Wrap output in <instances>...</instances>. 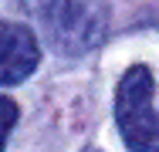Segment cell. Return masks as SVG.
<instances>
[{
    "instance_id": "cell-1",
    "label": "cell",
    "mask_w": 159,
    "mask_h": 152,
    "mask_svg": "<svg viewBox=\"0 0 159 152\" xmlns=\"http://www.w3.org/2000/svg\"><path fill=\"white\" fill-rule=\"evenodd\" d=\"M152 74L146 64H132L115 88V122L129 152H159V115L152 108Z\"/></svg>"
},
{
    "instance_id": "cell-2",
    "label": "cell",
    "mask_w": 159,
    "mask_h": 152,
    "mask_svg": "<svg viewBox=\"0 0 159 152\" xmlns=\"http://www.w3.org/2000/svg\"><path fill=\"white\" fill-rule=\"evenodd\" d=\"M20 7L44 24L61 54H85L105 34L102 14L81 0H20Z\"/></svg>"
},
{
    "instance_id": "cell-3",
    "label": "cell",
    "mask_w": 159,
    "mask_h": 152,
    "mask_svg": "<svg viewBox=\"0 0 159 152\" xmlns=\"http://www.w3.org/2000/svg\"><path fill=\"white\" fill-rule=\"evenodd\" d=\"M41 61V47L31 27L0 24V85H20Z\"/></svg>"
},
{
    "instance_id": "cell-4",
    "label": "cell",
    "mask_w": 159,
    "mask_h": 152,
    "mask_svg": "<svg viewBox=\"0 0 159 152\" xmlns=\"http://www.w3.org/2000/svg\"><path fill=\"white\" fill-rule=\"evenodd\" d=\"M17 115H20L17 101H14V98H7V95H0V152L7 149V139H10V128H14Z\"/></svg>"
},
{
    "instance_id": "cell-5",
    "label": "cell",
    "mask_w": 159,
    "mask_h": 152,
    "mask_svg": "<svg viewBox=\"0 0 159 152\" xmlns=\"http://www.w3.org/2000/svg\"><path fill=\"white\" fill-rule=\"evenodd\" d=\"M88 152H95V149H88Z\"/></svg>"
}]
</instances>
